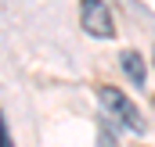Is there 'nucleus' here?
Instances as JSON below:
<instances>
[{"label":"nucleus","mask_w":155,"mask_h":147,"mask_svg":"<svg viewBox=\"0 0 155 147\" xmlns=\"http://www.w3.org/2000/svg\"><path fill=\"white\" fill-rule=\"evenodd\" d=\"M79 22H83V33L94 39L116 36V22H112V11L105 0H79Z\"/></svg>","instance_id":"2"},{"label":"nucleus","mask_w":155,"mask_h":147,"mask_svg":"<svg viewBox=\"0 0 155 147\" xmlns=\"http://www.w3.org/2000/svg\"><path fill=\"white\" fill-rule=\"evenodd\" d=\"M0 147H15V144H11V133H7V118H4V111H0Z\"/></svg>","instance_id":"4"},{"label":"nucleus","mask_w":155,"mask_h":147,"mask_svg":"<svg viewBox=\"0 0 155 147\" xmlns=\"http://www.w3.org/2000/svg\"><path fill=\"white\" fill-rule=\"evenodd\" d=\"M97 147H119V140L108 133V129H101V133H97Z\"/></svg>","instance_id":"5"},{"label":"nucleus","mask_w":155,"mask_h":147,"mask_svg":"<svg viewBox=\"0 0 155 147\" xmlns=\"http://www.w3.org/2000/svg\"><path fill=\"white\" fill-rule=\"evenodd\" d=\"M97 101H101V108H105V115H108L112 122H119V126L130 129V133H144V115L137 111V104H134L123 90L101 86V90H97Z\"/></svg>","instance_id":"1"},{"label":"nucleus","mask_w":155,"mask_h":147,"mask_svg":"<svg viewBox=\"0 0 155 147\" xmlns=\"http://www.w3.org/2000/svg\"><path fill=\"white\" fill-rule=\"evenodd\" d=\"M119 65H123L126 79H130L137 90H144V83H148V68H144V58H141L137 50H123V54H119Z\"/></svg>","instance_id":"3"}]
</instances>
